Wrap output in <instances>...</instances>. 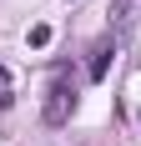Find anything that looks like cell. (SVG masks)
Segmentation results:
<instances>
[{
	"label": "cell",
	"instance_id": "1",
	"mask_svg": "<svg viewBox=\"0 0 141 146\" xmlns=\"http://www.w3.org/2000/svg\"><path fill=\"white\" fill-rule=\"evenodd\" d=\"M45 126H66L70 116H76V81H66V76H56L51 81V91H45Z\"/></svg>",
	"mask_w": 141,
	"mask_h": 146
},
{
	"label": "cell",
	"instance_id": "2",
	"mask_svg": "<svg viewBox=\"0 0 141 146\" xmlns=\"http://www.w3.org/2000/svg\"><path fill=\"white\" fill-rule=\"evenodd\" d=\"M111 60H116V40H111V35H101V40H96V50H91V66H86V76H91V81H106Z\"/></svg>",
	"mask_w": 141,
	"mask_h": 146
},
{
	"label": "cell",
	"instance_id": "3",
	"mask_svg": "<svg viewBox=\"0 0 141 146\" xmlns=\"http://www.w3.org/2000/svg\"><path fill=\"white\" fill-rule=\"evenodd\" d=\"M25 40H30V50H45V45H51V25H45V20H41V25H30Z\"/></svg>",
	"mask_w": 141,
	"mask_h": 146
},
{
	"label": "cell",
	"instance_id": "4",
	"mask_svg": "<svg viewBox=\"0 0 141 146\" xmlns=\"http://www.w3.org/2000/svg\"><path fill=\"white\" fill-rule=\"evenodd\" d=\"M126 15H131V0H111V25H121Z\"/></svg>",
	"mask_w": 141,
	"mask_h": 146
},
{
	"label": "cell",
	"instance_id": "5",
	"mask_svg": "<svg viewBox=\"0 0 141 146\" xmlns=\"http://www.w3.org/2000/svg\"><path fill=\"white\" fill-rule=\"evenodd\" d=\"M0 91H10V71H5V66H0Z\"/></svg>",
	"mask_w": 141,
	"mask_h": 146
}]
</instances>
